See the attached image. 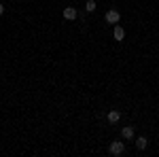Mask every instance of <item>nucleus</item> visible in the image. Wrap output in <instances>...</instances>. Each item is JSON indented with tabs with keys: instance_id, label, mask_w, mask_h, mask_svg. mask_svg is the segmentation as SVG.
<instances>
[{
	"instance_id": "f257e3e1",
	"label": "nucleus",
	"mask_w": 159,
	"mask_h": 157,
	"mask_svg": "<svg viewBox=\"0 0 159 157\" xmlns=\"http://www.w3.org/2000/svg\"><path fill=\"white\" fill-rule=\"evenodd\" d=\"M125 153V145H123L121 140H115V142H110V155H115V157H119Z\"/></svg>"
},
{
	"instance_id": "f03ea898",
	"label": "nucleus",
	"mask_w": 159,
	"mask_h": 157,
	"mask_svg": "<svg viewBox=\"0 0 159 157\" xmlns=\"http://www.w3.org/2000/svg\"><path fill=\"white\" fill-rule=\"evenodd\" d=\"M104 19H106L108 24H119V19H121V13H119V11H115V9H110V11H106Z\"/></svg>"
},
{
	"instance_id": "7ed1b4c3",
	"label": "nucleus",
	"mask_w": 159,
	"mask_h": 157,
	"mask_svg": "<svg viewBox=\"0 0 159 157\" xmlns=\"http://www.w3.org/2000/svg\"><path fill=\"white\" fill-rule=\"evenodd\" d=\"M76 17H79V11H76L74 7H66V9H64V19L72 21V19H76Z\"/></svg>"
},
{
	"instance_id": "20e7f679",
	"label": "nucleus",
	"mask_w": 159,
	"mask_h": 157,
	"mask_svg": "<svg viewBox=\"0 0 159 157\" xmlns=\"http://www.w3.org/2000/svg\"><path fill=\"white\" fill-rule=\"evenodd\" d=\"M121 136L125 140H132V138H134V127H132V125H125L121 130Z\"/></svg>"
},
{
	"instance_id": "39448f33",
	"label": "nucleus",
	"mask_w": 159,
	"mask_h": 157,
	"mask_svg": "<svg viewBox=\"0 0 159 157\" xmlns=\"http://www.w3.org/2000/svg\"><path fill=\"white\" fill-rule=\"evenodd\" d=\"M112 34H115V40H123L125 38V30H123L121 25H115V32Z\"/></svg>"
},
{
	"instance_id": "423d86ee",
	"label": "nucleus",
	"mask_w": 159,
	"mask_h": 157,
	"mask_svg": "<svg viewBox=\"0 0 159 157\" xmlns=\"http://www.w3.org/2000/svg\"><path fill=\"white\" fill-rule=\"evenodd\" d=\"M147 145H148V140L144 138V136H140V138L136 140V149H138V151H144V149H147Z\"/></svg>"
},
{
	"instance_id": "0eeeda50",
	"label": "nucleus",
	"mask_w": 159,
	"mask_h": 157,
	"mask_svg": "<svg viewBox=\"0 0 159 157\" xmlns=\"http://www.w3.org/2000/svg\"><path fill=\"white\" fill-rule=\"evenodd\" d=\"M119 119H121V113H119V110H108V121L110 123H117Z\"/></svg>"
},
{
	"instance_id": "6e6552de",
	"label": "nucleus",
	"mask_w": 159,
	"mask_h": 157,
	"mask_svg": "<svg viewBox=\"0 0 159 157\" xmlns=\"http://www.w3.org/2000/svg\"><path fill=\"white\" fill-rule=\"evenodd\" d=\"M85 11L87 13H93V11H96V0H87V2H85Z\"/></svg>"
},
{
	"instance_id": "1a4fd4ad",
	"label": "nucleus",
	"mask_w": 159,
	"mask_h": 157,
	"mask_svg": "<svg viewBox=\"0 0 159 157\" xmlns=\"http://www.w3.org/2000/svg\"><path fill=\"white\" fill-rule=\"evenodd\" d=\"M2 13H4V4H0V15H2Z\"/></svg>"
}]
</instances>
